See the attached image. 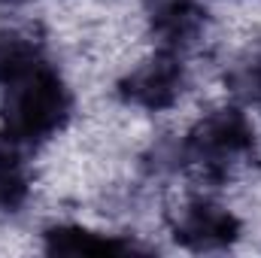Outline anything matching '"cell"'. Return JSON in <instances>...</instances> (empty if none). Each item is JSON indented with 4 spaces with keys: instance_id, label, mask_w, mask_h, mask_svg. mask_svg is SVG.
Wrapping results in <instances>:
<instances>
[{
    "instance_id": "6da1fadb",
    "label": "cell",
    "mask_w": 261,
    "mask_h": 258,
    "mask_svg": "<svg viewBox=\"0 0 261 258\" xmlns=\"http://www.w3.org/2000/svg\"><path fill=\"white\" fill-rule=\"evenodd\" d=\"M0 113L12 140H43L64 125L70 97L64 82L40 64L21 79L9 82Z\"/></svg>"
},
{
    "instance_id": "7a4b0ae2",
    "label": "cell",
    "mask_w": 261,
    "mask_h": 258,
    "mask_svg": "<svg viewBox=\"0 0 261 258\" xmlns=\"http://www.w3.org/2000/svg\"><path fill=\"white\" fill-rule=\"evenodd\" d=\"M252 146V128L240 110H216L206 119H200L186 143L189 158L206 167L222 170L234 158H240Z\"/></svg>"
},
{
    "instance_id": "3957f363",
    "label": "cell",
    "mask_w": 261,
    "mask_h": 258,
    "mask_svg": "<svg viewBox=\"0 0 261 258\" xmlns=\"http://www.w3.org/2000/svg\"><path fill=\"white\" fill-rule=\"evenodd\" d=\"M170 228H173L176 243L189 249H219V246L234 243L240 234V222L225 207H216L206 200L182 203L173 213Z\"/></svg>"
},
{
    "instance_id": "277c9868",
    "label": "cell",
    "mask_w": 261,
    "mask_h": 258,
    "mask_svg": "<svg viewBox=\"0 0 261 258\" xmlns=\"http://www.w3.org/2000/svg\"><path fill=\"white\" fill-rule=\"evenodd\" d=\"M179 91H182V64L173 55H152L122 79L125 100L146 110L170 107L179 97Z\"/></svg>"
},
{
    "instance_id": "5b68a950",
    "label": "cell",
    "mask_w": 261,
    "mask_h": 258,
    "mask_svg": "<svg viewBox=\"0 0 261 258\" xmlns=\"http://www.w3.org/2000/svg\"><path fill=\"white\" fill-rule=\"evenodd\" d=\"M46 249L52 255H122L130 246L116 240V237H103L85 228H73V225H61L46 231Z\"/></svg>"
},
{
    "instance_id": "8992f818",
    "label": "cell",
    "mask_w": 261,
    "mask_h": 258,
    "mask_svg": "<svg viewBox=\"0 0 261 258\" xmlns=\"http://www.w3.org/2000/svg\"><path fill=\"white\" fill-rule=\"evenodd\" d=\"M34 67H40V49L31 37L12 34V37H0V82H15L24 73H31Z\"/></svg>"
},
{
    "instance_id": "52a82bcc",
    "label": "cell",
    "mask_w": 261,
    "mask_h": 258,
    "mask_svg": "<svg viewBox=\"0 0 261 258\" xmlns=\"http://www.w3.org/2000/svg\"><path fill=\"white\" fill-rule=\"evenodd\" d=\"M28 194V179L21 170V158L9 137H0V207H18Z\"/></svg>"
},
{
    "instance_id": "ba28073f",
    "label": "cell",
    "mask_w": 261,
    "mask_h": 258,
    "mask_svg": "<svg viewBox=\"0 0 261 258\" xmlns=\"http://www.w3.org/2000/svg\"><path fill=\"white\" fill-rule=\"evenodd\" d=\"M197 28H200V9H195L186 0H173L155 15V31L164 34L167 40H176V43L192 37Z\"/></svg>"
},
{
    "instance_id": "9c48e42d",
    "label": "cell",
    "mask_w": 261,
    "mask_h": 258,
    "mask_svg": "<svg viewBox=\"0 0 261 258\" xmlns=\"http://www.w3.org/2000/svg\"><path fill=\"white\" fill-rule=\"evenodd\" d=\"M231 88L249 100H261V55L249 58L246 64H240L234 73H231Z\"/></svg>"
},
{
    "instance_id": "30bf717a",
    "label": "cell",
    "mask_w": 261,
    "mask_h": 258,
    "mask_svg": "<svg viewBox=\"0 0 261 258\" xmlns=\"http://www.w3.org/2000/svg\"><path fill=\"white\" fill-rule=\"evenodd\" d=\"M0 3H21V0H0Z\"/></svg>"
}]
</instances>
